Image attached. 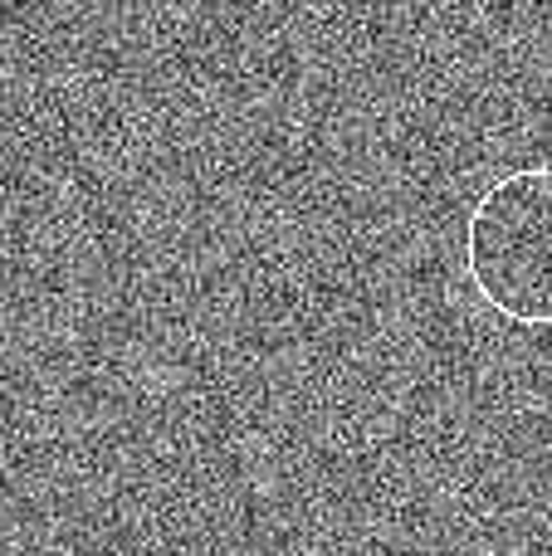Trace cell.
Instances as JSON below:
<instances>
[{
    "label": "cell",
    "instance_id": "obj_1",
    "mask_svg": "<svg viewBox=\"0 0 552 556\" xmlns=\"http://www.w3.org/2000/svg\"><path fill=\"white\" fill-rule=\"evenodd\" d=\"M465 274L489 313L552 327V166L499 176L465 220Z\"/></svg>",
    "mask_w": 552,
    "mask_h": 556
}]
</instances>
